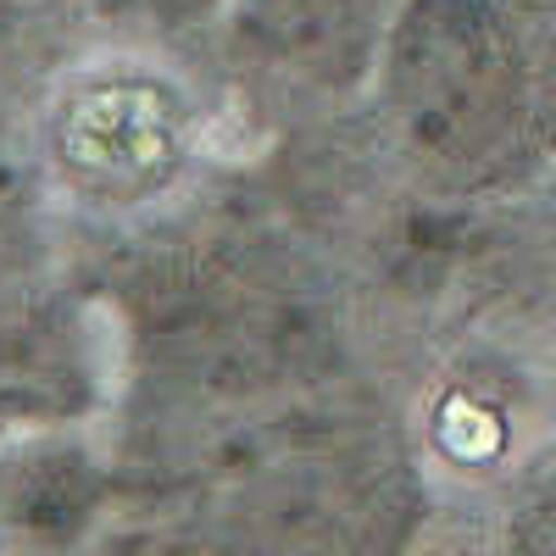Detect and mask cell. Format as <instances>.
Instances as JSON below:
<instances>
[{"label":"cell","mask_w":556,"mask_h":556,"mask_svg":"<svg viewBox=\"0 0 556 556\" xmlns=\"http://www.w3.org/2000/svg\"><path fill=\"white\" fill-rule=\"evenodd\" d=\"M395 89L424 146L468 151L513 106V45L484 7L434 0L401 34Z\"/></svg>","instance_id":"obj_1"},{"label":"cell","mask_w":556,"mask_h":556,"mask_svg":"<svg viewBox=\"0 0 556 556\" xmlns=\"http://www.w3.org/2000/svg\"><path fill=\"white\" fill-rule=\"evenodd\" d=\"M162 84H96L73 96L62 117V162L84 184H106V190H146L156 173L178 156V112Z\"/></svg>","instance_id":"obj_2"},{"label":"cell","mask_w":556,"mask_h":556,"mask_svg":"<svg viewBox=\"0 0 556 556\" xmlns=\"http://www.w3.org/2000/svg\"><path fill=\"white\" fill-rule=\"evenodd\" d=\"M256 28L273 51L329 67L356 45V0H251Z\"/></svg>","instance_id":"obj_3"}]
</instances>
